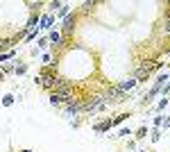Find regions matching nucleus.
<instances>
[{"label":"nucleus","instance_id":"nucleus-1","mask_svg":"<svg viewBox=\"0 0 170 152\" xmlns=\"http://www.w3.org/2000/svg\"><path fill=\"white\" fill-rule=\"evenodd\" d=\"M64 109H66L68 114H79V111H82V100H75V98H73L70 102L64 105Z\"/></svg>","mask_w":170,"mask_h":152},{"label":"nucleus","instance_id":"nucleus-2","mask_svg":"<svg viewBox=\"0 0 170 152\" xmlns=\"http://www.w3.org/2000/svg\"><path fill=\"white\" fill-rule=\"evenodd\" d=\"M134 86H136V80H134V77H132V80H125V82H118V89L123 93H127L129 89H134Z\"/></svg>","mask_w":170,"mask_h":152},{"label":"nucleus","instance_id":"nucleus-3","mask_svg":"<svg viewBox=\"0 0 170 152\" xmlns=\"http://www.w3.org/2000/svg\"><path fill=\"white\" fill-rule=\"evenodd\" d=\"M48 39H50L55 46H61V43H64V34H61V32H50V36H48Z\"/></svg>","mask_w":170,"mask_h":152},{"label":"nucleus","instance_id":"nucleus-4","mask_svg":"<svg viewBox=\"0 0 170 152\" xmlns=\"http://www.w3.org/2000/svg\"><path fill=\"white\" fill-rule=\"evenodd\" d=\"M111 129V120H107V123H100V125H95V132H109Z\"/></svg>","mask_w":170,"mask_h":152},{"label":"nucleus","instance_id":"nucleus-5","mask_svg":"<svg viewBox=\"0 0 170 152\" xmlns=\"http://www.w3.org/2000/svg\"><path fill=\"white\" fill-rule=\"evenodd\" d=\"M25 71H27L25 64H23V66H16V75H25Z\"/></svg>","mask_w":170,"mask_h":152},{"label":"nucleus","instance_id":"nucleus-6","mask_svg":"<svg viewBox=\"0 0 170 152\" xmlns=\"http://www.w3.org/2000/svg\"><path fill=\"white\" fill-rule=\"evenodd\" d=\"M9 57H14V50H11V52H2V55H0V61H5V59H9Z\"/></svg>","mask_w":170,"mask_h":152},{"label":"nucleus","instance_id":"nucleus-7","mask_svg":"<svg viewBox=\"0 0 170 152\" xmlns=\"http://www.w3.org/2000/svg\"><path fill=\"white\" fill-rule=\"evenodd\" d=\"M11 102H14V98H11V96H5V100H2V105H5V107H9Z\"/></svg>","mask_w":170,"mask_h":152},{"label":"nucleus","instance_id":"nucleus-8","mask_svg":"<svg viewBox=\"0 0 170 152\" xmlns=\"http://www.w3.org/2000/svg\"><path fill=\"white\" fill-rule=\"evenodd\" d=\"M66 14H68V7L61 5V9H59V16H66Z\"/></svg>","mask_w":170,"mask_h":152},{"label":"nucleus","instance_id":"nucleus-9","mask_svg":"<svg viewBox=\"0 0 170 152\" xmlns=\"http://www.w3.org/2000/svg\"><path fill=\"white\" fill-rule=\"evenodd\" d=\"M159 136H161V132H159V129H154V134H152V141H159Z\"/></svg>","mask_w":170,"mask_h":152},{"label":"nucleus","instance_id":"nucleus-10","mask_svg":"<svg viewBox=\"0 0 170 152\" xmlns=\"http://www.w3.org/2000/svg\"><path fill=\"white\" fill-rule=\"evenodd\" d=\"M136 134H139V136H136V138H143V136H145V127H141V129H139V132H136Z\"/></svg>","mask_w":170,"mask_h":152},{"label":"nucleus","instance_id":"nucleus-11","mask_svg":"<svg viewBox=\"0 0 170 152\" xmlns=\"http://www.w3.org/2000/svg\"><path fill=\"white\" fill-rule=\"evenodd\" d=\"M11 71H16V68L11 66V64H9V66H5V68H2V73H11Z\"/></svg>","mask_w":170,"mask_h":152},{"label":"nucleus","instance_id":"nucleus-12","mask_svg":"<svg viewBox=\"0 0 170 152\" xmlns=\"http://www.w3.org/2000/svg\"><path fill=\"white\" fill-rule=\"evenodd\" d=\"M2 80H5V73H2V71H0V82H2Z\"/></svg>","mask_w":170,"mask_h":152},{"label":"nucleus","instance_id":"nucleus-13","mask_svg":"<svg viewBox=\"0 0 170 152\" xmlns=\"http://www.w3.org/2000/svg\"><path fill=\"white\" fill-rule=\"evenodd\" d=\"M21 152H30V150H21Z\"/></svg>","mask_w":170,"mask_h":152}]
</instances>
